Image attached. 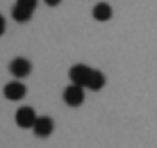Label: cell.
<instances>
[{"mask_svg":"<svg viewBox=\"0 0 157 148\" xmlns=\"http://www.w3.org/2000/svg\"><path fill=\"white\" fill-rule=\"evenodd\" d=\"M94 71L96 68H89V66H84V64H75V66H71V71H68V78H71L73 84H80V87H84V89H89Z\"/></svg>","mask_w":157,"mask_h":148,"instance_id":"obj_1","label":"cell"},{"mask_svg":"<svg viewBox=\"0 0 157 148\" xmlns=\"http://www.w3.org/2000/svg\"><path fill=\"white\" fill-rule=\"evenodd\" d=\"M34 9H36V0H16V5L12 7V18L18 23H25L32 18Z\"/></svg>","mask_w":157,"mask_h":148,"instance_id":"obj_2","label":"cell"},{"mask_svg":"<svg viewBox=\"0 0 157 148\" xmlns=\"http://www.w3.org/2000/svg\"><path fill=\"white\" fill-rule=\"evenodd\" d=\"M64 103H66L68 107H78L84 103V87L80 84H68L66 89H64Z\"/></svg>","mask_w":157,"mask_h":148,"instance_id":"obj_3","label":"cell"},{"mask_svg":"<svg viewBox=\"0 0 157 148\" xmlns=\"http://www.w3.org/2000/svg\"><path fill=\"white\" fill-rule=\"evenodd\" d=\"M9 71H12L14 78L23 80V78H28V75L32 73V64L25 57H14L12 62H9Z\"/></svg>","mask_w":157,"mask_h":148,"instance_id":"obj_4","label":"cell"},{"mask_svg":"<svg viewBox=\"0 0 157 148\" xmlns=\"http://www.w3.org/2000/svg\"><path fill=\"white\" fill-rule=\"evenodd\" d=\"M36 112L32 107H21L18 112H16V125L18 128H34V123H36Z\"/></svg>","mask_w":157,"mask_h":148,"instance_id":"obj_5","label":"cell"},{"mask_svg":"<svg viewBox=\"0 0 157 148\" xmlns=\"http://www.w3.org/2000/svg\"><path fill=\"white\" fill-rule=\"evenodd\" d=\"M2 94H5L7 100H21V98L28 94V89H25V84L21 80H14V82H9V84H5Z\"/></svg>","mask_w":157,"mask_h":148,"instance_id":"obj_6","label":"cell"},{"mask_svg":"<svg viewBox=\"0 0 157 148\" xmlns=\"http://www.w3.org/2000/svg\"><path fill=\"white\" fill-rule=\"evenodd\" d=\"M32 130H34V134H36V137H50V134H52V130H55V123H52V119H50V116H39Z\"/></svg>","mask_w":157,"mask_h":148,"instance_id":"obj_7","label":"cell"},{"mask_svg":"<svg viewBox=\"0 0 157 148\" xmlns=\"http://www.w3.org/2000/svg\"><path fill=\"white\" fill-rule=\"evenodd\" d=\"M91 14H94V18H96V21L105 23V21H109V18H112V7H109L107 2H98V5L94 7V12H91Z\"/></svg>","mask_w":157,"mask_h":148,"instance_id":"obj_8","label":"cell"},{"mask_svg":"<svg viewBox=\"0 0 157 148\" xmlns=\"http://www.w3.org/2000/svg\"><path fill=\"white\" fill-rule=\"evenodd\" d=\"M105 87V73H100V71H94V78H91V84H89V89H94V91H98Z\"/></svg>","mask_w":157,"mask_h":148,"instance_id":"obj_9","label":"cell"},{"mask_svg":"<svg viewBox=\"0 0 157 148\" xmlns=\"http://www.w3.org/2000/svg\"><path fill=\"white\" fill-rule=\"evenodd\" d=\"M43 2H46V5H48V7H57V5H59V2H62V0H43Z\"/></svg>","mask_w":157,"mask_h":148,"instance_id":"obj_10","label":"cell"},{"mask_svg":"<svg viewBox=\"0 0 157 148\" xmlns=\"http://www.w3.org/2000/svg\"><path fill=\"white\" fill-rule=\"evenodd\" d=\"M2 34H5V18L0 16V37H2Z\"/></svg>","mask_w":157,"mask_h":148,"instance_id":"obj_11","label":"cell"}]
</instances>
